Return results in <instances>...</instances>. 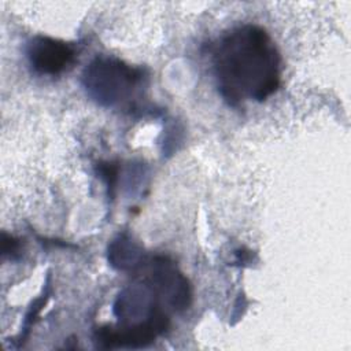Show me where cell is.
Wrapping results in <instances>:
<instances>
[{"mask_svg": "<svg viewBox=\"0 0 351 351\" xmlns=\"http://www.w3.org/2000/svg\"><path fill=\"white\" fill-rule=\"evenodd\" d=\"M214 73L219 93L229 104L263 101L280 86V53L261 26H236L215 48Z\"/></svg>", "mask_w": 351, "mask_h": 351, "instance_id": "1", "label": "cell"}, {"mask_svg": "<svg viewBox=\"0 0 351 351\" xmlns=\"http://www.w3.org/2000/svg\"><path fill=\"white\" fill-rule=\"evenodd\" d=\"M140 80L141 70L108 56L93 59L82 74L86 95L101 106H114L125 100Z\"/></svg>", "mask_w": 351, "mask_h": 351, "instance_id": "2", "label": "cell"}, {"mask_svg": "<svg viewBox=\"0 0 351 351\" xmlns=\"http://www.w3.org/2000/svg\"><path fill=\"white\" fill-rule=\"evenodd\" d=\"M167 326V315L160 310L159 306H155L144 322L126 328L104 326L97 329L96 341L103 348L145 347L151 344L158 335L163 333Z\"/></svg>", "mask_w": 351, "mask_h": 351, "instance_id": "3", "label": "cell"}, {"mask_svg": "<svg viewBox=\"0 0 351 351\" xmlns=\"http://www.w3.org/2000/svg\"><path fill=\"white\" fill-rule=\"evenodd\" d=\"M27 59L38 74L56 75L64 71L75 59V49L69 43L36 36L27 44Z\"/></svg>", "mask_w": 351, "mask_h": 351, "instance_id": "4", "label": "cell"}, {"mask_svg": "<svg viewBox=\"0 0 351 351\" xmlns=\"http://www.w3.org/2000/svg\"><path fill=\"white\" fill-rule=\"evenodd\" d=\"M148 282L152 289L176 310H182L189 306L191 289L188 281L167 258L158 256L151 261Z\"/></svg>", "mask_w": 351, "mask_h": 351, "instance_id": "5", "label": "cell"}, {"mask_svg": "<svg viewBox=\"0 0 351 351\" xmlns=\"http://www.w3.org/2000/svg\"><path fill=\"white\" fill-rule=\"evenodd\" d=\"M108 261L118 269H133L141 262V251L128 237H119L108 250Z\"/></svg>", "mask_w": 351, "mask_h": 351, "instance_id": "6", "label": "cell"}, {"mask_svg": "<svg viewBox=\"0 0 351 351\" xmlns=\"http://www.w3.org/2000/svg\"><path fill=\"white\" fill-rule=\"evenodd\" d=\"M19 248H21V243L18 239L8 236L5 233L1 234V254L3 255H10L12 258L15 254H18Z\"/></svg>", "mask_w": 351, "mask_h": 351, "instance_id": "7", "label": "cell"}]
</instances>
